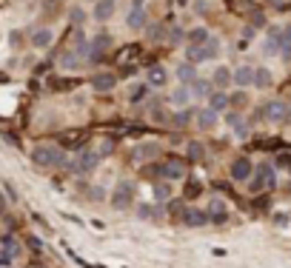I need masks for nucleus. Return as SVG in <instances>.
<instances>
[{
    "mask_svg": "<svg viewBox=\"0 0 291 268\" xmlns=\"http://www.w3.org/2000/svg\"><path fill=\"white\" fill-rule=\"evenodd\" d=\"M32 160L37 166H69L66 154L60 149H54V146H37L35 152H32Z\"/></svg>",
    "mask_w": 291,
    "mask_h": 268,
    "instance_id": "obj_1",
    "label": "nucleus"
},
{
    "mask_svg": "<svg viewBox=\"0 0 291 268\" xmlns=\"http://www.w3.org/2000/svg\"><path fill=\"white\" fill-rule=\"evenodd\" d=\"M132 200H134V186L129 183V180H123V183H120L115 191H112V208L123 211V208L132 206Z\"/></svg>",
    "mask_w": 291,
    "mask_h": 268,
    "instance_id": "obj_2",
    "label": "nucleus"
},
{
    "mask_svg": "<svg viewBox=\"0 0 291 268\" xmlns=\"http://www.w3.org/2000/svg\"><path fill=\"white\" fill-rule=\"evenodd\" d=\"M263 114L268 117L271 123H282V120L291 117V108H288V103H282V100H268L263 106Z\"/></svg>",
    "mask_w": 291,
    "mask_h": 268,
    "instance_id": "obj_3",
    "label": "nucleus"
},
{
    "mask_svg": "<svg viewBox=\"0 0 291 268\" xmlns=\"http://www.w3.org/2000/svg\"><path fill=\"white\" fill-rule=\"evenodd\" d=\"M271 186H274V169L265 163V166H260L257 177L251 180V191H263V188H271Z\"/></svg>",
    "mask_w": 291,
    "mask_h": 268,
    "instance_id": "obj_4",
    "label": "nucleus"
},
{
    "mask_svg": "<svg viewBox=\"0 0 291 268\" xmlns=\"http://www.w3.org/2000/svg\"><path fill=\"white\" fill-rule=\"evenodd\" d=\"M97 157L94 152H83V154H77V160L71 163V169L77 171V174H88V171H94L97 169Z\"/></svg>",
    "mask_w": 291,
    "mask_h": 268,
    "instance_id": "obj_5",
    "label": "nucleus"
},
{
    "mask_svg": "<svg viewBox=\"0 0 291 268\" xmlns=\"http://www.w3.org/2000/svg\"><path fill=\"white\" fill-rule=\"evenodd\" d=\"M109 46H112V37L109 35H97L94 40H91V43H88V60H100V57H103V54L109 52Z\"/></svg>",
    "mask_w": 291,
    "mask_h": 268,
    "instance_id": "obj_6",
    "label": "nucleus"
},
{
    "mask_svg": "<svg viewBox=\"0 0 291 268\" xmlns=\"http://www.w3.org/2000/svg\"><path fill=\"white\" fill-rule=\"evenodd\" d=\"M251 171H254V166H251L248 157H237V160L231 163V177L237 180V183H246L251 177Z\"/></svg>",
    "mask_w": 291,
    "mask_h": 268,
    "instance_id": "obj_7",
    "label": "nucleus"
},
{
    "mask_svg": "<svg viewBox=\"0 0 291 268\" xmlns=\"http://www.w3.org/2000/svg\"><path fill=\"white\" fill-rule=\"evenodd\" d=\"M157 154H160L157 143H143V146H137V149H132V160H137V163H143V160H154Z\"/></svg>",
    "mask_w": 291,
    "mask_h": 268,
    "instance_id": "obj_8",
    "label": "nucleus"
},
{
    "mask_svg": "<svg viewBox=\"0 0 291 268\" xmlns=\"http://www.w3.org/2000/svg\"><path fill=\"white\" fill-rule=\"evenodd\" d=\"M231 80L246 89V86H251V83H254V69H251V66H240V69H234V72H231Z\"/></svg>",
    "mask_w": 291,
    "mask_h": 268,
    "instance_id": "obj_9",
    "label": "nucleus"
},
{
    "mask_svg": "<svg viewBox=\"0 0 291 268\" xmlns=\"http://www.w3.org/2000/svg\"><path fill=\"white\" fill-rule=\"evenodd\" d=\"M214 125H217V111H214V108H203V111L197 114V128L212 131Z\"/></svg>",
    "mask_w": 291,
    "mask_h": 268,
    "instance_id": "obj_10",
    "label": "nucleus"
},
{
    "mask_svg": "<svg viewBox=\"0 0 291 268\" xmlns=\"http://www.w3.org/2000/svg\"><path fill=\"white\" fill-rule=\"evenodd\" d=\"M115 0H97V6H94V18L100 20V23H106L112 15H115Z\"/></svg>",
    "mask_w": 291,
    "mask_h": 268,
    "instance_id": "obj_11",
    "label": "nucleus"
},
{
    "mask_svg": "<svg viewBox=\"0 0 291 268\" xmlns=\"http://www.w3.org/2000/svg\"><path fill=\"white\" fill-rule=\"evenodd\" d=\"M115 83H117V77H115V74L100 72V74H94V80H91V86H94L97 91H112V89H115Z\"/></svg>",
    "mask_w": 291,
    "mask_h": 268,
    "instance_id": "obj_12",
    "label": "nucleus"
},
{
    "mask_svg": "<svg viewBox=\"0 0 291 268\" xmlns=\"http://www.w3.org/2000/svg\"><path fill=\"white\" fill-rule=\"evenodd\" d=\"M183 223L185 225H203V223H209V214L200 211V208H185V211H183Z\"/></svg>",
    "mask_w": 291,
    "mask_h": 268,
    "instance_id": "obj_13",
    "label": "nucleus"
},
{
    "mask_svg": "<svg viewBox=\"0 0 291 268\" xmlns=\"http://www.w3.org/2000/svg\"><path fill=\"white\" fill-rule=\"evenodd\" d=\"M52 40H54L52 29H37L35 35H32V46H35V49H49Z\"/></svg>",
    "mask_w": 291,
    "mask_h": 268,
    "instance_id": "obj_14",
    "label": "nucleus"
},
{
    "mask_svg": "<svg viewBox=\"0 0 291 268\" xmlns=\"http://www.w3.org/2000/svg\"><path fill=\"white\" fill-rule=\"evenodd\" d=\"M209 103H212L209 108H214V111H226L231 106V97L220 89V91H214V94H209Z\"/></svg>",
    "mask_w": 291,
    "mask_h": 268,
    "instance_id": "obj_15",
    "label": "nucleus"
},
{
    "mask_svg": "<svg viewBox=\"0 0 291 268\" xmlns=\"http://www.w3.org/2000/svg\"><path fill=\"white\" fill-rule=\"evenodd\" d=\"M126 23H129V29H143L146 26V12H143V6H132Z\"/></svg>",
    "mask_w": 291,
    "mask_h": 268,
    "instance_id": "obj_16",
    "label": "nucleus"
},
{
    "mask_svg": "<svg viewBox=\"0 0 291 268\" xmlns=\"http://www.w3.org/2000/svg\"><path fill=\"white\" fill-rule=\"evenodd\" d=\"M163 174H166L168 180H183L185 177V166L177 160H168L166 166H163Z\"/></svg>",
    "mask_w": 291,
    "mask_h": 268,
    "instance_id": "obj_17",
    "label": "nucleus"
},
{
    "mask_svg": "<svg viewBox=\"0 0 291 268\" xmlns=\"http://www.w3.org/2000/svg\"><path fill=\"white\" fill-rule=\"evenodd\" d=\"M185 57H188V63H203V60H209V54H206V46H203V43H191L188 49H185Z\"/></svg>",
    "mask_w": 291,
    "mask_h": 268,
    "instance_id": "obj_18",
    "label": "nucleus"
},
{
    "mask_svg": "<svg viewBox=\"0 0 291 268\" xmlns=\"http://www.w3.org/2000/svg\"><path fill=\"white\" fill-rule=\"evenodd\" d=\"M177 77H180L183 83H194V80H197L194 63H180V66H177Z\"/></svg>",
    "mask_w": 291,
    "mask_h": 268,
    "instance_id": "obj_19",
    "label": "nucleus"
},
{
    "mask_svg": "<svg viewBox=\"0 0 291 268\" xmlns=\"http://www.w3.org/2000/svg\"><path fill=\"white\" fill-rule=\"evenodd\" d=\"M166 80H168V74H166V69H163V66H154V69H151L149 72V86H166Z\"/></svg>",
    "mask_w": 291,
    "mask_h": 268,
    "instance_id": "obj_20",
    "label": "nucleus"
},
{
    "mask_svg": "<svg viewBox=\"0 0 291 268\" xmlns=\"http://www.w3.org/2000/svg\"><path fill=\"white\" fill-rule=\"evenodd\" d=\"M80 66V54L74 52V49H69V52H63V57H60V69H77Z\"/></svg>",
    "mask_w": 291,
    "mask_h": 268,
    "instance_id": "obj_21",
    "label": "nucleus"
},
{
    "mask_svg": "<svg viewBox=\"0 0 291 268\" xmlns=\"http://www.w3.org/2000/svg\"><path fill=\"white\" fill-rule=\"evenodd\" d=\"M231 83V69H226V66H220V69H214V86H220V89H226Z\"/></svg>",
    "mask_w": 291,
    "mask_h": 268,
    "instance_id": "obj_22",
    "label": "nucleus"
},
{
    "mask_svg": "<svg viewBox=\"0 0 291 268\" xmlns=\"http://www.w3.org/2000/svg\"><path fill=\"white\" fill-rule=\"evenodd\" d=\"M271 72L268 69H254V86H260V89H268L271 86Z\"/></svg>",
    "mask_w": 291,
    "mask_h": 268,
    "instance_id": "obj_23",
    "label": "nucleus"
},
{
    "mask_svg": "<svg viewBox=\"0 0 291 268\" xmlns=\"http://www.w3.org/2000/svg\"><path fill=\"white\" fill-rule=\"evenodd\" d=\"M146 91H149V83H137V86H132V89H129V103H140V100L146 97Z\"/></svg>",
    "mask_w": 291,
    "mask_h": 268,
    "instance_id": "obj_24",
    "label": "nucleus"
},
{
    "mask_svg": "<svg viewBox=\"0 0 291 268\" xmlns=\"http://www.w3.org/2000/svg\"><path fill=\"white\" fill-rule=\"evenodd\" d=\"M191 91L197 94V97H209V91H212V83H209V80H200V77H197V80L191 83Z\"/></svg>",
    "mask_w": 291,
    "mask_h": 268,
    "instance_id": "obj_25",
    "label": "nucleus"
},
{
    "mask_svg": "<svg viewBox=\"0 0 291 268\" xmlns=\"http://www.w3.org/2000/svg\"><path fill=\"white\" fill-rule=\"evenodd\" d=\"M188 97H191V91L185 89V86H180V89L171 94V103H174V106H185V103H188Z\"/></svg>",
    "mask_w": 291,
    "mask_h": 268,
    "instance_id": "obj_26",
    "label": "nucleus"
},
{
    "mask_svg": "<svg viewBox=\"0 0 291 268\" xmlns=\"http://www.w3.org/2000/svg\"><path fill=\"white\" fill-rule=\"evenodd\" d=\"M151 194H154V200H168V197H171V188H168L166 183H157V186H151Z\"/></svg>",
    "mask_w": 291,
    "mask_h": 268,
    "instance_id": "obj_27",
    "label": "nucleus"
},
{
    "mask_svg": "<svg viewBox=\"0 0 291 268\" xmlns=\"http://www.w3.org/2000/svg\"><path fill=\"white\" fill-rule=\"evenodd\" d=\"M203 46H206V54H209V60L220 54V40H214V37H209V40H206Z\"/></svg>",
    "mask_w": 291,
    "mask_h": 268,
    "instance_id": "obj_28",
    "label": "nucleus"
},
{
    "mask_svg": "<svg viewBox=\"0 0 291 268\" xmlns=\"http://www.w3.org/2000/svg\"><path fill=\"white\" fill-rule=\"evenodd\" d=\"M212 220H217V223L226 220V206H223L220 200H214V203H212Z\"/></svg>",
    "mask_w": 291,
    "mask_h": 268,
    "instance_id": "obj_29",
    "label": "nucleus"
},
{
    "mask_svg": "<svg viewBox=\"0 0 291 268\" xmlns=\"http://www.w3.org/2000/svg\"><path fill=\"white\" fill-rule=\"evenodd\" d=\"M188 40H191V43H206V40H209V32H206L203 26H200V29H191Z\"/></svg>",
    "mask_w": 291,
    "mask_h": 268,
    "instance_id": "obj_30",
    "label": "nucleus"
},
{
    "mask_svg": "<svg viewBox=\"0 0 291 268\" xmlns=\"http://www.w3.org/2000/svg\"><path fill=\"white\" fill-rule=\"evenodd\" d=\"M3 245H6V251H9V257H18V254H20V245L12 240V237H6V240H3Z\"/></svg>",
    "mask_w": 291,
    "mask_h": 268,
    "instance_id": "obj_31",
    "label": "nucleus"
},
{
    "mask_svg": "<svg viewBox=\"0 0 291 268\" xmlns=\"http://www.w3.org/2000/svg\"><path fill=\"white\" fill-rule=\"evenodd\" d=\"M188 157H191V160H200V157H203V146H200V143H188Z\"/></svg>",
    "mask_w": 291,
    "mask_h": 268,
    "instance_id": "obj_32",
    "label": "nucleus"
},
{
    "mask_svg": "<svg viewBox=\"0 0 291 268\" xmlns=\"http://www.w3.org/2000/svg\"><path fill=\"white\" fill-rule=\"evenodd\" d=\"M277 166L291 171V154H277Z\"/></svg>",
    "mask_w": 291,
    "mask_h": 268,
    "instance_id": "obj_33",
    "label": "nucleus"
},
{
    "mask_svg": "<svg viewBox=\"0 0 291 268\" xmlns=\"http://www.w3.org/2000/svg\"><path fill=\"white\" fill-rule=\"evenodd\" d=\"M188 123V111H180V114H174V125H185Z\"/></svg>",
    "mask_w": 291,
    "mask_h": 268,
    "instance_id": "obj_34",
    "label": "nucleus"
},
{
    "mask_svg": "<svg viewBox=\"0 0 291 268\" xmlns=\"http://www.w3.org/2000/svg\"><path fill=\"white\" fill-rule=\"evenodd\" d=\"M149 37H151V40H160V37H163V26H157V29H149Z\"/></svg>",
    "mask_w": 291,
    "mask_h": 268,
    "instance_id": "obj_35",
    "label": "nucleus"
},
{
    "mask_svg": "<svg viewBox=\"0 0 291 268\" xmlns=\"http://www.w3.org/2000/svg\"><path fill=\"white\" fill-rule=\"evenodd\" d=\"M246 103H248L246 94H237V97H234V106H246Z\"/></svg>",
    "mask_w": 291,
    "mask_h": 268,
    "instance_id": "obj_36",
    "label": "nucleus"
},
{
    "mask_svg": "<svg viewBox=\"0 0 291 268\" xmlns=\"http://www.w3.org/2000/svg\"><path fill=\"white\" fill-rule=\"evenodd\" d=\"M71 20H74V23H80V20H83V12L74 9V12H71Z\"/></svg>",
    "mask_w": 291,
    "mask_h": 268,
    "instance_id": "obj_37",
    "label": "nucleus"
},
{
    "mask_svg": "<svg viewBox=\"0 0 291 268\" xmlns=\"http://www.w3.org/2000/svg\"><path fill=\"white\" fill-rule=\"evenodd\" d=\"M282 37H285V40H288V43H291V23H288V26H285V32H282Z\"/></svg>",
    "mask_w": 291,
    "mask_h": 268,
    "instance_id": "obj_38",
    "label": "nucleus"
},
{
    "mask_svg": "<svg viewBox=\"0 0 291 268\" xmlns=\"http://www.w3.org/2000/svg\"><path fill=\"white\" fill-rule=\"evenodd\" d=\"M3 208H6V200H3V194H0V214H3Z\"/></svg>",
    "mask_w": 291,
    "mask_h": 268,
    "instance_id": "obj_39",
    "label": "nucleus"
},
{
    "mask_svg": "<svg viewBox=\"0 0 291 268\" xmlns=\"http://www.w3.org/2000/svg\"><path fill=\"white\" fill-rule=\"evenodd\" d=\"M177 6H185V0H180V3H177Z\"/></svg>",
    "mask_w": 291,
    "mask_h": 268,
    "instance_id": "obj_40",
    "label": "nucleus"
}]
</instances>
